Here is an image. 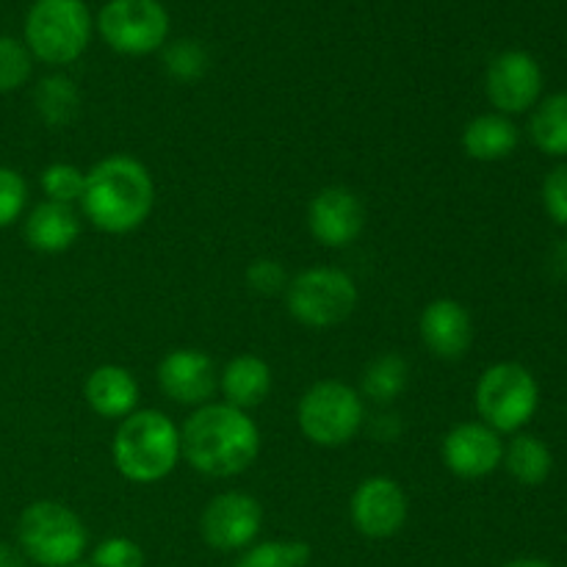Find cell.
<instances>
[{
  "label": "cell",
  "instance_id": "18",
  "mask_svg": "<svg viewBox=\"0 0 567 567\" xmlns=\"http://www.w3.org/2000/svg\"><path fill=\"white\" fill-rule=\"evenodd\" d=\"M271 385H275L271 365L258 354H236L219 371L221 399H225V404L244 410V413L260 408L269 399Z\"/></svg>",
  "mask_w": 567,
  "mask_h": 567
},
{
  "label": "cell",
  "instance_id": "31",
  "mask_svg": "<svg viewBox=\"0 0 567 567\" xmlns=\"http://www.w3.org/2000/svg\"><path fill=\"white\" fill-rule=\"evenodd\" d=\"M288 275L275 258H258L249 264L247 269V286L252 293H260V297H280L288 288Z\"/></svg>",
  "mask_w": 567,
  "mask_h": 567
},
{
  "label": "cell",
  "instance_id": "6",
  "mask_svg": "<svg viewBox=\"0 0 567 567\" xmlns=\"http://www.w3.org/2000/svg\"><path fill=\"white\" fill-rule=\"evenodd\" d=\"M299 432L319 449H341L360 435L365 424V399L341 380H319L297 404Z\"/></svg>",
  "mask_w": 567,
  "mask_h": 567
},
{
  "label": "cell",
  "instance_id": "12",
  "mask_svg": "<svg viewBox=\"0 0 567 567\" xmlns=\"http://www.w3.org/2000/svg\"><path fill=\"white\" fill-rule=\"evenodd\" d=\"M485 94L504 116L526 114L543 94V70L526 50H504L485 72Z\"/></svg>",
  "mask_w": 567,
  "mask_h": 567
},
{
  "label": "cell",
  "instance_id": "22",
  "mask_svg": "<svg viewBox=\"0 0 567 567\" xmlns=\"http://www.w3.org/2000/svg\"><path fill=\"white\" fill-rule=\"evenodd\" d=\"M410 385V363L404 354L385 352L371 360L360 380V396L371 404H393Z\"/></svg>",
  "mask_w": 567,
  "mask_h": 567
},
{
  "label": "cell",
  "instance_id": "9",
  "mask_svg": "<svg viewBox=\"0 0 567 567\" xmlns=\"http://www.w3.org/2000/svg\"><path fill=\"white\" fill-rule=\"evenodd\" d=\"M94 31L114 53L138 59L169 42V11L161 0H109L94 20Z\"/></svg>",
  "mask_w": 567,
  "mask_h": 567
},
{
  "label": "cell",
  "instance_id": "13",
  "mask_svg": "<svg viewBox=\"0 0 567 567\" xmlns=\"http://www.w3.org/2000/svg\"><path fill=\"white\" fill-rule=\"evenodd\" d=\"M308 230L327 249L352 247L365 230L363 199L347 186L321 188L308 203Z\"/></svg>",
  "mask_w": 567,
  "mask_h": 567
},
{
  "label": "cell",
  "instance_id": "4",
  "mask_svg": "<svg viewBox=\"0 0 567 567\" xmlns=\"http://www.w3.org/2000/svg\"><path fill=\"white\" fill-rule=\"evenodd\" d=\"M22 31L33 61L66 66L86 53L94 33V17L86 0H33Z\"/></svg>",
  "mask_w": 567,
  "mask_h": 567
},
{
  "label": "cell",
  "instance_id": "29",
  "mask_svg": "<svg viewBox=\"0 0 567 567\" xmlns=\"http://www.w3.org/2000/svg\"><path fill=\"white\" fill-rule=\"evenodd\" d=\"M28 205V183L11 166H0V230L14 225Z\"/></svg>",
  "mask_w": 567,
  "mask_h": 567
},
{
  "label": "cell",
  "instance_id": "23",
  "mask_svg": "<svg viewBox=\"0 0 567 567\" xmlns=\"http://www.w3.org/2000/svg\"><path fill=\"white\" fill-rule=\"evenodd\" d=\"M33 105L44 125L66 127L81 111V92L66 75H48L33 89Z\"/></svg>",
  "mask_w": 567,
  "mask_h": 567
},
{
  "label": "cell",
  "instance_id": "16",
  "mask_svg": "<svg viewBox=\"0 0 567 567\" xmlns=\"http://www.w3.org/2000/svg\"><path fill=\"white\" fill-rule=\"evenodd\" d=\"M421 341H424L426 352L437 360H463L468 354L471 343H474V319H471L468 308L452 297L432 299L419 319Z\"/></svg>",
  "mask_w": 567,
  "mask_h": 567
},
{
  "label": "cell",
  "instance_id": "24",
  "mask_svg": "<svg viewBox=\"0 0 567 567\" xmlns=\"http://www.w3.org/2000/svg\"><path fill=\"white\" fill-rule=\"evenodd\" d=\"M529 136L540 153L551 158L567 155V92H557L537 103L529 120Z\"/></svg>",
  "mask_w": 567,
  "mask_h": 567
},
{
  "label": "cell",
  "instance_id": "35",
  "mask_svg": "<svg viewBox=\"0 0 567 567\" xmlns=\"http://www.w3.org/2000/svg\"><path fill=\"white\" fill-rule=\"evenodd\" d=\"M72 567H89V565H81V563H78V565H72Z\"/></svg>",
  "mask_w": 567,
  "mask_h": 567
},
{
  "label": "cell",
  "instance_id": "17",
  "mask_svg": "<svg viewBox=\"0 0 567 567\" xmlns=\"http://www.w3.org/2000/svg\"><path fill=\"white\" fill-rule=\"evenodd\" d=\"M138 382L131 369L116 363L97 365L83 382V399L100 419L122 421L138 410Z\"/></svg>",
  "mask_w": 567,
  "mask_h": 567
},
{
  "label": "cell",
  "instance_id": "25",
  "mask_svg": "<svg viewBox=\"0 0 567 567\" xmlns=\"http://www.w3.org/2000/svg\"><path fill=\"white\" fill-rule=\"evenodd\" d=\"M310 546L302 540H264L249 546L233 567H305Z\"/></svg>",
  "mask_w": 567,
  "mask_h": 567
},
{
  "label": "cell",
  "instance_id": "10",
  "mask_svg": "<svg viewBox=\"0 0 567 567\" xmlns=\"http://www.w3.org/2000/svg\"><path fill=\"white\" fill-rule=\"evenodd\" d=\"M260 526H264V507L258 498L244 491H225L214 496L205 504L199 518L203 540L221 554L247 551L258 540Z\"/></svg>",
  "mask_w": 567,
  "mask_h": 567
},
{
  "label": "cell",
  "instance_id": "28",
  "mask_svg": "<svg viewBox=\"0 0 567 567\" xmlns=\"http://www.w3.org/2000/svg\"><path fill=\"white\" fill-rule=\"evenodd\" d=\"M33 75V55L25 42L14 37H0V94L17 92Z\"/></svg>",
  "mask_w": 567,
  "mask_h": 567
},
{
  "label": "cell",
  "instance_id": "26",
  "mask_svg": "<svg viewBox=\"0 0 567 567\" xmlns=\"http://www.w3.org/2000/svg\"><path fill=\"white\" fill-rule=\"evenodd\" d=\"M161 55H164L166 75L181 83H194L208 72V50L197 39H175V42H166Z\"/></svg>",
  "mask_w": 567,
  "mask_h": 567
},
{
  "label": "cell",
  "instance_id": "5",
  "mask_svg": "<svg viewBox=\"0 0 567 567\" xmlns=\"http://www.w3.org/2000/svg\"><path fill=\"white\" fill-rule=\"evenodd\" d=\"M89 532L81 515L61 502L28 504L17 520V548L39 567H72L81 563Z\"/></svg>",
  "mask_w": 567,
  "mask_h": 567
},
{
  "label": "cell",
  "instance_id": "27",
  "mask_svg": "<svg viewBox=\"0 0 567 567\" xmlns=\"http://www.w3.org/2000/svg\"><path fill=\"white\" fill-rule=\"evenodd\" d=\"M39 186H42L44 197L50 203L61 205H75L81 203L83 186H86V172L75 164H66V161H55V164L44 166L42 175H39Z\"/></svg>",
  "mask_w": 567,
  "mask_h": 567
},
{
  "label": "cell",
  "instance_id": "11",
  "mask_svg": "<svg viewBox=\"0 0 567 567\" xmlns=\"http://www.w3.org/2000/svg\"><path fill=\"white\" fill-rule=\"evenodd\" d=\"M410 518V498L393 476H365L349 498V520L369 540H391Z\"/></svg>",
  "mask_w": 567,
  "mask_h": 567
},
{
  "label": "cell",
  "instance_id": "1",
  "mask_svg": "<svg viewBox=\"0 0 567 567\" xmlns=\"http://www.w3.org/2000/svg\"><path fill=\"white\" fill-rule=\"evenodd\" d=\"M183 460L210 480H233L252 468L260 454V430L244 410L208 402L181 426Z\"/></svg>",
  "mask_w": 567,
  "mask_h": 567
},
{
  "label": "cell",
  "instance_id": "30",
  "mask_svg": "<svg viewBox=\"0 0 567 567\" xmlns=\"http://www.w3.org/2000/svg\"><path fill=\"white\" fill-rule=\"evenodd\" d=\"M147 559H144L142 546L131 537H109V540L100 543L92 554V565L89 567H144Z\"/></svg>",
  "mask_w": 567,
  "mask_h": 567
},
{
  "label": "cell",
  "instance_id": "21",
  "mask_svg": "<svg viewBox=\"0 0 567 567\" xmlns=\"http://www.w3.org/2000/svg\"><path fill=\"white\" fill-rule=\"evenodd\" d=\"M502 465L518 485L537 487L551 476L554 457L551 449H548L540 437L518 432V435H513V441L504 446Z\"/></svg>",
  "mask_w": 567,
  "mask_h": 567
},
{
  "label": "cell",
  "instance_id": "7",
  "mask_svg": "<svg viewBox=\"0 0 567 567\" xmlns=\"http://www.w3.org/2000/svg\"><path fill=\"white\" fill-rule=\"evenodd\" d=\"M474 402L482 424L498 435H518L540 408V385L526 365L493 363L476 382Z\"/></svg>",
  "mask_w": 567,
  "mask_h": 567
},
{
  "label": "cell",
  "instance_id": "32",
  "mask_svg": "<svg viewBox=\"0 0 567 567\" xmlns=\"http://www.w3.org/2000/svg\"><path fill=\"white\" fill-rule=\"evenodd\" d=\"M543 205L557 225L567 227V164L548 172L543 183Z\"/></svg>",
  "mask_w": 567,
  "mask_h": 567
},
{
  "label": "cell",
  "instance_id": "3",
  "mask_svg": "<svg viewBox=\"0 0 567 567\" xmlns=\"http://www.w3.org/2000/svg\"><path fill=\"white\" fill-rule=\"evenodd\" d=\"M111 460L133 485L164 482L183 460L181 430L161 410H136L116 426Z\"/></svg>",
  "mask_w": 567,
  "mask_h": 567
},
{
  "label": "cell",
  "instance_id": "34",
  "mask_svg": "<svg viewBox=\"0 0 567 567\" xmlns=\"http://www.w3.org/2000/svg\"><path fill=\"white\" fill-rule=\"evenodd\" d=\"M504 567H551L546 563V559H535V557H520V559H513V563H507Z\"/></svg>",
  "mask_w": 567,
  "mask_h": 567
},
{
  "label": "cell",
  "instance_id": "2",
  "mask_svg": "<svg viewBox=\"0 0 567 567\" xmlns=\"http://www.w3.org/2000/svg\"><path fill=\"white\" fill-rule=\"evenodd\" d=\"M81 210L109 236L138 230L155 208V181L147 166L125 153L105 155L86 172Z\"/></svg>",
  "mask_w": 567,
  "mask_h": 567
},
{
  "label": "cell",
  "instance_id": "20",
  "mask_svg": "<svg viewBox=\"0 0 567 567\" xmlns=\"http://www.w3.org/2000/svg\"><path fill=\"white\" fill-rule=\"evenodd\" d=\"M460 142H463L468 158L493 164V161H504L515 153L520 142V131L509 116L498 114V111H487V114L474 116L463 127Z\"/></svg>",
  "mask_w": 567,
  "mask_h": 567
},
{
  "label": "cell",
  "instance_id": "33",
  "mask_svg": "<svg viewBox=\"0 0 567 567\" xmlns=\"http://www.w3.org/2000/svg\"><path fill=\"white\" fill-rule=\"evenodd\" d=\"M0 567H25V557H22L20 548L0 543Z\"/></svg>",
  "mask_w": 567,
  "mask_h": 567
},
{
  "label": "cell",
  "instance_id": "14",
  "mask_svg": "<svg viewBox=\"0 0 567 567\" xmlns=\"http://www.w3.org/2000/svg\"><path fill=\"white\" fill-rule=\"evenodd\" d=\"M155 377L166 399L194 410L214 402V393L219 391V369L203 349H172L161 358Z\"/></svg>",
  "mask_w": 567,
  "mask_h": 567
},
{
  "label": "cell",
  "instance_id": "15",
  "mask_svg": "<svg viewBox=\"0 0 567 567\" xmlns=\"http://www.w3.org/2000/svg\"><path fill=\"white\" fill-rule=\"evenodd\" d=\"M441 457L449 474L457 480H485L502 468L504 441L496 430L482 421H463L452 426L441 443Z\"/></svg>",
  "mask_w": 567,
  "mask_h": 567
},
{
  "label": "cell",
  "instance_id": "8",
  "mask_svg": "<svg viewBox=\"0 0 567 567\" xmlns=\"http://www.w3.org/2000/svg\"><path fill=\"white\" fill-rule=\"evenodd\" d=\"M360 291L352 275L336 266H313L291 277L286 308L308 330H332L358 310Z\"/></svg>",
  "mask_w": 567,
  "mask_h": 567
},
{
  "label": "cell",
  "instance_id": "19",
  "mask_svg": "<svg viewBox=\"0 0 567 567\" xmlns=\"http://www.w3.org/2000/svg\"><path fill=\"white\" fill-rule=\"evenodd\" d=\"M22 236H25L28 247L42 255L66 252L81 236V214L72 205L44 199L28 214Z\"/></svg>",
  "mask_w": 567,
  "mask_h": 567
}]
</instances>
